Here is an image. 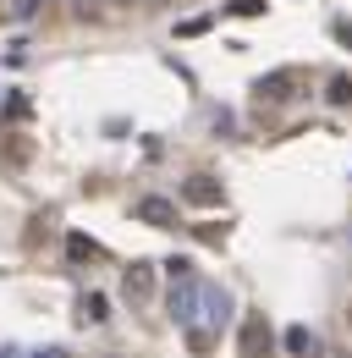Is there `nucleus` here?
Returning <instances> with one entry per match:
<instances>
[{
  "label": "nucleus",
  "instance_id": "1",
  "mask_svg": "<svg viewBox=\"0 0 352 358\" xmlns=\"http://www.w3.org/2000/svg\"><path fill=\"white\" fill-rule=\"evenodd\" d=\"M298 89H303V72H298V66L264 72L259 83H254V94H259V99H270V105H286V99H298Z\"/></svg>",
  "mask_w": 352,
  "mask_h": 358
},
{
  "label": "nucleus",
  "instance_id": "2",
  "mask_svg": "<svg viewBox=\"0 0 352 358\" xmlns=\"http://www.w3.org/2000/svg\"><path fill=\"white\" fill-rule=\"evenodd\" d=\"M171 320L193 331V320H198V281H171Z\"/></svg>",
  "mask_w": 352,
  "mask_h": 358
},
{
  "label": "nucleus",
  "instance_id": "3",
  "mask_svg": "<svg viewBox=\"0 0 352 358\" xmlns=\"http://www.w3.org/2000/svg\"><path fill=\"white\" fill-rule=\"evenodd\" d=\"M198 309H204L210 325H226V320H231V298H226L220 287H198Z\"/></svg>",
  "mask_w": 352,
  "mask_h": 358
},
{
  "label": "nucleus",
  "instance_id": "4",
  "mask_svg": "<svg viewBox=\"0 0 352 358\" xmlns=\"http://www.w3.org/2000/svg\"><path fill=\"white\" fill-rule=\"evenodd\" d=\"M138 221H149V226H176V204H171V199H138Z\"/></svg>",
  "mask_w": 352,
  "mask_h": 358
},
{
  "label": "nucleus",
  "instance_id": "5",
  "mask_svg": "<svg viewBox=\"0 0 352 358\" xmlns=\"http://www.w3.org/2000/svg\"><path fill=\"white\" fill-rule=\"evenodd\" d=\"M286 353L292 358H314L319 353V336H314L308 325H292V331H286Z\"/></svg>",
  "mask_w": 352,
  "mask_h": 358
},
{
  "label": "nucleus",
  "instance_id": "6",
  "mask_svg": "<svg viewBox=\"0 0 352 358\" xmlns=\"http://www.w3.org/2000/svg\"><path fill=\"white\" fill-rule=\"evenodd\" d=\"M264 348H270V331H264L259 320H248L242 325V358H264Z\"/></svg>",
  "mask_w": 352,
  "mask_h": 358
},
{
  "label": "nucleus",
  "instance_id": "7",
  "mask_svg": "<svg viewBox=\"0 0 352 358\" xmlns=\"http://www.w3.org/2000/svg\"><path fill=\"white\" fill-rule=\"evenodd\" d=\"M154 265H132L127 275H122V287H127V298H149V287H154V275H149Z\"/></svg>",
  "mask_w": 352,
  "mask_h": 358
},
{
  "label": "nucleus",
  "instance_id": "8",
  "mask_svg": "<svg viewBox=\"0 0 352 358\" xmlns=\"http://www.w3.org/2000/svg\"><path fill=\"white\" fill-rule=\"evenodd\" d=\"M187 199H193V204H220V187L210 177H193V187H187Z\"/></svg>",
  "mask_w": 352,
  "mask_h": 358
},
{
  "label": "nucleus",
  "instance_id": "9",
  "mask_svg": "<svg viewBox=\"0 0 352 358\" xmlns=\"http://www.w3.org/2000/svg\"><path fill=\"white\" fill-rule=\"evenodd\" d=\"M105 309H110V303H105L99 292H88V298H83V320H88V325H99V320H110Z\"/></svg>",
  "mask_w": 352,
  "mask_h": 358
},
{
  "label": "nucleus",
  "instance_id": "10",
  "mask_svg": "<svg viewBox=\"0 0 352 358\" xmlns=\"http://www.w3.org/2000/svg\"><path fill=\"white\" fill-rule=\"evenodd\" d=\"M264 6H270V0H237V6H231V11H237V17H259Z\"/></svg>",
  "mask_w": 352,
  "mask_h": 358
},
{
  "label": "nucleus",
  "instance_id": "11",
  "mask_svg": "<svg viewBox=\"0 0 352 358\" xmlns=\"http://www.w3.org/2000/svg\"><path fill=\"white\" fill-rule=\"evenodd\" d=\"M39 6H44V0H17V17H34Z\"/></svg>",
  "mask_w": 352,
  "mask_h": 358
},
{
  "label": "nucleus",
  "instance_id": "12",
  "mask_svg": "<svg viewBox=\"0 0 352 358\" xmlns=\"http://www.w3.org/2000/svg\"><path fill=\"white\" fill-rule=\"evenodd\" d=\"M34 358H72L66 348H44V353H34Z\"/></svg>",
  "mask_w": 352,
  "mask_h": 358
},
{
  "label": "nucleus",
  "instance_id": "13",
  "mask_svg": "<svg viewBox=\"0 0 352 358\" xmlns=\"http://www.w3.org/2000/svg\"><path fill=\"white\" fill-rule=\"evenodd\" d=\"M0 17H17V0H0Z\"/></svg>",
  "mask_w": 352,
  "mask_h": 358
},
{
  "label": "nucleus",
  "instance_id": "14",
  "mask_svg": "<svg viewBox=\"0 0 352 358\" xmlns=\"http://www.w3.org/2000/svg\"><path fill=\"white\" fill-rule=\"evenodd\" d=\"M105 6H132V0H105Z\"/></svg>",
  "mask_w": 352,
  "mask_h": 358
}]
</instances>
